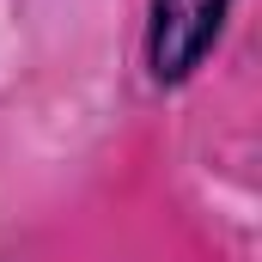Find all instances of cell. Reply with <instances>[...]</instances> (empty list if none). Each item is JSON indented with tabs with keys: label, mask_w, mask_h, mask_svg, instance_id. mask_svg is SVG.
I'll return each mask as SVG.
<instances>
[{
	"label": "cell",
	"mask_w": 262,
	"mask_h": 262,
	"mask_svg": "<svg viewBox=\"0 0 262 262\" xmlns=\"http://www.w3.org/2000/svg\"><path fill=\"white\" fill-rule=\"evenodd\" d=\"M232 0H152L146 6V73L152 85H183L226 31Z\"/></svg>",
	"instance_id": "6da1fadb"
}]
</instances>
